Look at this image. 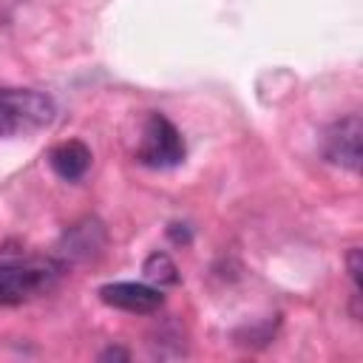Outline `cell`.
<instances>
[{"mask_svg": "<svg viewBox=\"0 0 363 363\" xmlns=\"http://www.w3.org/2000/svg\"><path fill=\"white\" fill-rule=\"evenodd\" d=\"M60 275L62 264L48 258L0 261V306H17L48 292Z\"/></svg>", "mask_w": 363, "mask_h": 363, "instance_id": "6da1fadb", "label": "cell"}, {"mask_svg": "<svg viewBox=\"0 0 363 363\" xmlns=\"http://www.w3.org/2000/svg\"><path fill=\"white\" fill-rule=\"evenodd\" d=\"M57 108L54 99L31 88H0V136L34 133L51 125Z\"/></svg>", "mask_w": 363, "mask_h": 363, "instance_id": "7a4b0ae2", "label": "cell"}, {"mask_svg": "<svg viewBox=\"0 0 363 363\" xmlns=\"http://www.w3.org/2000/svg\"><path fill=\"white\" fill-rule=\"evenodd\" d=\"M136 162L156 167V170H167L184 162V142L182 133L176 130V125L162 116V113H150L145 119L142 128V142L136 147Z\"/></svg>", "mask_w": 363, "mask_h": 363, "instance_id": "3957f363", "label": "cell"}, {"mask_svg": "<svg viewBox=\"0 0 363 363\" xmlns=\"http://www.w3.org/2000/svg\"><path fill=\"white\" fill-rule=\"evenodd\" d=\"M360 133H363V125L357 113H349L332 122L323 133V159L357 173L360 170Z\"/></svg>", "mask_w": 363, "mask_h": 363, "instance_id": "277c9868", "label": "cell"}, {"mask_svg": "<svg viewBox=\"0 0 363 363\" xmlns=\"http://www.w3.org/2000/svg\"><path fill=\"white\" fill-rule=\"evenodd\" d=\"M99 298L122 312H133V315H153L162 303L164 295L159 286L153 284H136V281H116V284H105L99 286Z\"/></svg>", "mask_w": 363, "mask_h": 363, "instance_id": "5b68a950", "label": "cell"}, {"mask_svg": "<svg viewBox=\"0 0 363 363\" xmlns=\"http://www.w3.org/2000/svg\"><path fill=\"white\" fill-rule=\"evenodd\" d=\"M91 147L85 145V142H79V139H68V142H60V145H54L51 150H48V164H51V170L60 176V179H65V182H79L85 173H88V167H91Z\"/></svg>", "mask_w": 363, "mask_h": 363, "instance_id": "8992f818", "label": "cell"}, {"mask_svg": "<svg viewBox=\"0 0 363 363\" xmlns=\"http://www.w3.org/2000/svg\"><path fill=\"white\" fill-rule=\"evenodd\" d=\"M142 272L147 278V284L153 286H173L179 284V269L173 264V258L167 252H150L142 264Z\"/></svg>", "mask_w": 363, "mask_h": 363, "instance_id": "52a82bcc", "label": "cell"}, {"mask_svg": "<svg viewBox=\"0 0 363 363\" xmlns=\"http://www.w3.org/2000/svg\"><path fill=\"white\" fill-rule=\"evenodd\" d=\"M346 267H349V278H352L354 295H360V250H357V247L349 250V255H346Z\"/></svg>", "mask_w": 363, "mask_h": 363, "instance_id": "ba28073f", "label": "cell"}, {"mask_svg": "<svg viewBox=\"0 0 363 363\" xmlns=\"http://www.w3.org/2000/svg\"><path fill=\"white\" fill-rule=\"evenodd\" d=\"M99 360H128V352L125 349H105L102 354H99Z\"/></svg>", "mask_w": 363, "mask_h": 363, "instance_id": "9c48e42d", "label": "cell"}]
</instances>
